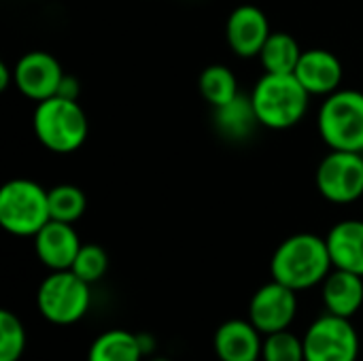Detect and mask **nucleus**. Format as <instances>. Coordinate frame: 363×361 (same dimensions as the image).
Instances as JSON below:
<instances>
[{"mask_svg":"<svg viewBox=\"0 0 363 361\" xmlns=\"http://www.w3.org/2000/svg\"><path fill=\"white\" fill-rule=\"evenodd\" d=\"M77 277H81L85 283H96L100 281L106 270H108V257H106V251L98 245H81L77 257H74V264L70 268Z\"/></svg>","mask_w":363,"mask_h":361,"instance_id":"obj_24","label":"nucleus"},{"mask_svg":"<svg viewBox=\"0 0 363 361\" xmlns=\"http://www.w3.org/2000/svg\"><path fill=\"white\" fill-rule=\"evenodd\" d=\"M332 268L334 264L325 238L308 232L285 238L270 260L272 279L294 291H304L321 285Z\"/></svg>","mask_w":363,"mask_h":361,"instance_id":"obj_1","label":"nucleus"},{"mask_svg":"<svg viewBox=\"0 0 363 361\" xmlns=\"http://www.w3.org/2000/svg\"><path fill=\"white\" fill-rule=\"evenodd\" d=\"M259 62L266 72L277 74H294L296 66L302 57V49L298 40L287 32H272L259 51Z\"/></svg>","mask_w":363,"mask_h":361,"instance_id":"obj_18","label":"nucleus"},{"mask_svg":"<svg viewBox=\"0 0 363 361\" xmlns=\"http://www.w3.org/2000/svg\"><path fill=\"white\" fill-rule=\"evenodd\" d=\"M136 338H138V345L143 349V355H151L155 351V338L151 334L140 332V334H136Z\"/></svg>","mask_w":363,"mask_h":361,"instance_id":"obj_26","label":"nucleus"},{"mask_svg":"<svg viewBox=\"0 0 363 361\" xmlns=\"http://www.w3.org/2000/svg\"><path fill=\"white\" fill-rule=\"evenodd\" d=\"M55 96H64V98H70V100H79V81L70 74H64L62 83H60V89Z\"/></svg>","mask_w":363,"mask_h":361,"instance_id":"obj_25","label":"nucleus"},{"mask_svg":"<svg viewBox=\"0 0 363 361\" xmlns=\"http://www.w3.org/2000/svg\"><path fill=\"white\" fill-rule=\"evenodd\" d=\"M321 285L328 313L351 319L363 306V277L359 274L334 268Z\"/></svg>","mask_w":363,"mask_h":361,"instance_id":"obj_16","label":"nucleus"},{"mask_svg":"<svg viewBox=\"0 0 363 361\" xmlns=\"http://www.w3.org/2000/svg\"><path fill=\"white\" fill-rule=\"evenodd\" d=\"M319 194L334 204H351L363 196L362 151L328 153L315 174Z\"/></svg>","mask_w":363,"mask_h":361,"instance_id":"obj_8","label":"nucleus"},{"mask_svg":"<svg viewBox=\"0 0 363 361\" xmlns=\"http://www.w3.org/2000/svg\"><path fill=\"white\" fill-rule=\"evenodd\" d=\"M91 304L89 283L72 270H53L38 287L36 306L45 321L53 326H72L81 321Z\"/></svg>","mask_w":363,"mask_h":361,"instance_id":"obj_6","label":"nucleus"},{"mask_svg":"<svg viewBox=\"0 0 363 361\" xmlns=\"http://www.w3.org/2000/svg\"><path fill=\"white\" fill-rule=\"evenodd\" d=\"M26 351V330L11 311L0 313V361H19Z\"/></svg>","mask_w":363,"mask_h":361,"instance_id":"obj_23","label":"nucleus"},{"mask_svg":"<svg viewBox=\"0 0 363 361\" xmlns=\"http://www.w3.org/2000/svg\"><path fill=\"white\" fill-rule=\"evenodd\" d=\"M143 357L136 334L128 330L102 332L87 351V361H143Z\"/></svg>","mask_w":363,"mask_h":361,"instance_id":"obj_17","label":"nucleus"},{"mask_svg":"<svg viewBox=\"0 0 363 361\" xmlns=\"http://www.w3.org/2000/svg\"><path fill=\"white\" fill-rule=\"evenodd\" d=\"M270 34L272 32H270L268 17L255 4H240L228 17V26H225L228 45L240 57L259 55Z\"/></svg>","mask_w":363,"mask_h":361,"instance_id":"obj_11","label":"nucleus"},{"mask_svg":"<svg viewBox=\"0 0 363 361\" xmlns=\"http://www.w3.org/2000/svg\"><path fill=\"white\" fill-rule=\"evenodd\" d=\"M308 100L311 94L296 74L264 72L251 94L259 126L270 130H287L300 123L308 111Z\"/></svg>","mask_w":363,"mask_h":361,"instance_id":"obj_2","label":"nucleus"},{"mask_svg":"<svg viewBox=\"0 0 363 361\" xmlns=\"http://www.w3.org/2000/svg\"><path fill=\"white\" fill-rule=\"evenodd\" d=\"M319 134L334 151L363 153V94L338 89L325 98L319 111Z\"/></svg>","mask_w":363,"mask_h":361,"instance_id":"obj_5","label":"nucleus"},{"mask_svg":"<svg viewBox=\"0 0 363 361\" xmlns=\"http://www.w3.org/2000/svg\"><path fill=\"white\" fill-rule=\"evenodd\" d=\"M13 72H15L13 81H15L17 89L34 102H43V100L55 96L60 89V83L64 79V70H62L60 62L47 51L23 53L15 62Z\"/></svg>","mask_w":363,"mask_h":361,"instance_id":"obj_10","label":"nucleus"},{"mask_svg":"<svg viewBox=\"0 0 363 361\" xmlns=\"http://www.w3.org/2000/svg\"><path fill=\"white\" fill-rule=\"evenodd\" d=\"M51 221L49 191L30 179H13L0 189V226L13 236H36Z\"/></svg>","mask_w":363,"mask_h":361,"instance_id":"obj_4","label":"nucleus"},{"mask_svg":"<svg viewBox=\"0 0 363 361\" xmlns=\"http://www.w3.org/2000/svg\"><path fill=\"white\" fill-rule=\"evenodd\" d=\"M262 347V332L249 319H230L213 336V351L219 361H259Z\"/></svg>","mask_w":363,"mask_h":361,"instance_id":"obj_12","label":"nucleus"},{"mask_svg":"<svg viewBox=\"0 0 363 361\" xmlns=\"http://www.w3.org/2000/svg\"><path fill=\"white\" fill-rule=\"evenodd\" d=\"M294 74L311 96H330L340 89L345 70L342 62L332 51L308 49L302 51V57Z\"/></svg>","mask_w":363,"mask_h":361,"instance_id":"obj_14","label":"nucleus"},{"mask_svg":"<svg viewBox=\"0 0 363 361\" xmlns=\"http://www.w3.org/2000/svg\"><path fill=\"white\" fill-rule=\"evenodd\" d=\"M149 361H170V360H166V357H153V360H149Z\"/></svg>","mask_w":363,"mask_h":361,"instance_id":"obj_28","label":"nucleus"},{"mask_svg":"<svg viewBox=\"0 0 363 361\" xmlns=\"http://www.w3.org/2000/svg\"><path fill=\"white\" fill-rule=\"evenodd\" d=\"M262 361H306L304 340L291 334L289 330L266 334L262 347Z\"/></svg>","mask_w":363,"mask_h":361,"instance_id":"obj_22","label":"nucleus"},{"mask_svg":"<svg viewBox=\"0 0 363 361\" xmlns=\"http://www.w3.org/2000/svg\"><path fill=\"white\" fill-rule=\"evenodd\" d=\"M334 268L363 277V221L347 219L325 236Z\"/></svg>","mask_w":363,"mask_h":361,"instance_id":"obj_15","label":"nucleus"},{"mask_svg":"<svg viewBox=\"0 0 363 361\" xmlns=\"http://www.w3.org/2000/svg\"><path fill=\"white\" fill-rule=\"evenodd\" d=\"M32 128L40 145L53 153L77 151L89 132L87 115L79 100L64 96H51L43 102H36Z\"/></svg>","mask_w":363,"mask_h":361,"instance_id":"obj_3","label":"nucleus"},{"mask_svg":"<svg viewBox=\"0 0 363 361\" xmlns=\"http://www.w3.org/2000/svg\"><path fill=\"white\" fill-rule=\"evenodd\" d=\"M79 249H81V240H79L72 223L51 219L34 236V251H36L38 260L51 272L53 270H70Z\"/></svg>","mask_w":363,"mask_h":361,"instance_id":"obj_13","label":"nucleus"},{"mask_svg":"<svg viewBox=\"0 0 363 361\" xmlns=\"http://www.w3.org/2000/svg\"><path fill=\"white\" fill-rule=\"evenodd\" d=\"M215 123L217 130L228 138H247L259 121L251 98L238 94L228 104L215 109Z\"/></svg>","mask_w":363,"mask_h":361,"instance_id":"obj_19","label":"nucleus"},{"mask_svg":"<svg viewBox=\"0 0 363 361\" xmlns=\"http://www.w3.org/2000/svg\"><path fill=\"white\" fill-rule=\"evenodd\" d=\"M198 87H200L202 98L215 109L228 104L230 100L238 96V81L234 72L223 64L206 66L198 79Z\"/></svg>","mask_w":363,"mask_h":361,"instance_id":"obj_20","label":"nucleus"},{"mask_svg":"<svg viewBox=\"0 0 363 361\" xmlns=\"http://www.w3.org/2000/svg\"><path fill=\"white\" fill-rule=\"evenodd\" d=\"M11 79H15L13 68H9L6 64H0V89H2V91H4V89H9Z\"/></svg>","mask_w":363,"mask_h":361,"instance_id":"obj_27","label":"nucleus"},{"mask_svg":"<svg viewBox=\"0 0 363 361\" xmlns=\"http://www.w3.org/2000/svg\"><path fill=\"white\" fill-rule=\"evenodd\" d=\"M298 291L279 281L262 285L249 302V321L266 336L281 330H289L298 315Z\"/></svg>","mask_w":363,"mask_h":361,"instance_id":"obj_9","label":"nucleus"},{"mask_svg":"<svg viewBox=\"0 0 363 361\" xmlns=\"http://www.w3.org/2000/svg\"><path fill=\"white\" fill-rule=\"evenodd\" d=\"M87 209V198L77 185H55L49 189V215L53 221L74 223L83 217Z\"/></svg>","mask_w":363,"mask_h":361,"instance_id":"obj_21","label":"nucleus"},{"mask_svg":"<svg viewBox=\"0 0 363 361\" xmlns=\"http://www.w3.org/2000/svg\"><path fill=\"white\" fill-rule=\"evenodd\" d=\"M306 361H357L359 334L351 319L332 313L321 315L304 334Z\"/></svg>","mask_w":363,"mask_h":361,"instance_id":"obj_7","label":"nucleus"}]
</instances>
